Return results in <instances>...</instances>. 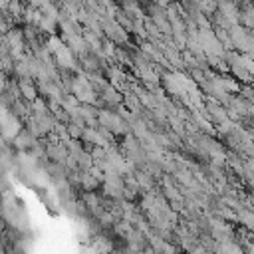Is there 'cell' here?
Instances as JSON below:
<instances>
[{"mask_svg": "<svg viewBox=\"0 0 254 254\" xmlns=\"http://www.w3.org/2000/svg\"><path fill=\"white\" fill-rule=\"evenodd\" d=\"M111 254H123V252H117V250H113V252H111Z\"/></svg>", "mask_w": 254, "mask_h": 254, "instance_id": "1", "label": "cell"}]
</instances>
